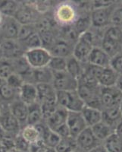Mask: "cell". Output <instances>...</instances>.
I'll return each instance as SVG.
<instances>
[{
    "mask_svg": "<svg viewBox=\"0 0 122 152\" xmlns=\"http://www.w3.org/2000/svg\"><path fill=\"white\" fill-rule=\"evenodd\" d=\"M61 138L57 135L55 132L49 129L42 138V142L49 148H53L56 147L57 145L59 143Z\"/></svg>",
    "mask_w": 122,
    "mask_h": 152,
    "instance_id": "e575fe53",
    "label": "cell"
},
{
    "mask_svg": "<svg viewBox=\"0 0 122 152\" xmlns=\"http://www.w3.org/2000/svg\"><path fill=\"white\" fill-rule=\"evenodd\" d=\"M0 111H1V106H0Z\"/></svg>",
    "mask_w": 122,
    "mask_h": 152,
    "instance_id": "db71d44e",
    "label": "cell"
},
{
    "mask_svg": "<svg viewBox=\"0 0 122 152\" xmlns=\"http://www.w3.org/2000/svg\"><path fill=\"white\" fill-rule=\"evenodd\" d=\"M115 86L122 92V75H119L116 84H115Z\"/></svg>",
    "mask_w": 122,
    "mask_h": 152,
    "instance_id": "7bdbcfd3",
    "label": "cell"
},
{
    "mask_svg": "<svg viewBox=\"0 0 122 152\" xmlns=\"http://www.w3.org/2000/svg\"><path fill=\"white\" fill-rule=\"evenodd\" d=\"M18 99V91L4 83L0 86V106H9Z\"/></svg>",
    "mask_w": 122,
    "mask_h": 152,
    "instance_id": "603a6c76",
    "label": "cell"
},
{
    "mask_svg": "<svg viewBox=\"0 0 122 152\" xmlns=\"http://www.w3.org/2000/svg\"><path fill=\"white\" fill-rule=\"evenodd\" d=\"M84 70V63H81L80 61L70 56L66 59V71L76 79L81 77Z\"/></svg>",
    "mask_w": 122,
    "mask_h": 152,
    "instance_id": "4316f807",
    "label": "cell"
},
{
    "mask_svg": "<svg viewBox=\"0 0 122 152\" xmlns=\"http://www.w3.org/2000/svg\"><path fill=\"white\" fill-rule=\"evenodd\" d=\"M41 15L36 10L34 4L19 3L18 8L13 18L21 25L35 24Z\"/></svg>",
    "mask_w": 122,
    "mask_h": 152,
    "instance_id": "52a82bcc",
    "label": "cell"
},
{
    "mask_svg": "<svg viewBox=\"0 0 122 152\" xmlns=\"http://www.w3.org/2000/svg\"><path fill=\"white\" fill-rule=\"evenodd\" d=\"M3 59V55H2V51L1 49V46H0V59Z\"/></svg>",
    "mask_w": 122,
    "mask_h": 152,
    "instance_id": "c3c4849f",
    "label": "cell"
},
{
    "mask_svg": "<svg viewBox=\"0 0 122 152\" xmlns=\"http://www.w3.org/2000/svg\"><path fill=\"white\" fill-rule=\"evenodd\" d=\"M0 152H7V150L1 145H0Z\"/></svg>",
    "mask_w": 122,
    "mask_h": 152,
    "instance_id": "f6af8a7d",
    "label": "cell"
},
{
    "mask_svg": "<svg viewBox=\"0 0 122 152\" xmlns=\"http://www.w3.org/2000/svg\"><path fill=\"white\" fill-rule=\"evenodd\" d=\"M48 67L52 72L66 71V59L52 56L49 62Z\"/></svg>",
    "mask_w": 122,
    "mask_h": 152,
    "instance_id": "d590c367",
    "label": "cell"
},
{
    "mask_svg": "<svg viewBox=\"0 0 122 152\" xmlns=\"http://www.w3.org/2000/svg\"><path fill=\"white\" fill-rule=\"evenodd\" d=\"M20 44L22 47L24 52L27 51V50H32V49L43 47L41 39H40V36H39V34L37 32L30 35L29 37L27 38L26 40H24L23 42H21Z\"/></svg>",
    "mask_w": 122,
    "mask_h": 152,
    "instance_id": "4dcf8cb0",
    "label": "cell"
},
{
    "mask_svg": "<svg viewBox=\"0 0 122 152\" xmlns=\"http://www.w3.org/2000/svg\"><path fill=\"white\" fill-rule=\"evenodd\" d=\"M116 4V2H115L108 6L92 9L90 12L92 27L102 30L111 25V18Z\"/></svg>",
    "mask_w": 122,
    "mask_h": 152,
    "instance_id": "277c9868",
    "label": "cell"
},
{
    "mask_svg": "<svg viewBox=\"0 0 122 152\" xmlns=\"http://www.w3.org/2000/svg\"><path fill=\"white\" fill-rule=\"evenodd\" d=\"M79 15L74 5L68 2H62L54 9L53 18L59 27L72 25Z\"/></svg>",
    "mask_w": 122,
    "mask_h": 152,
    "instance_id": "7a4b0ae2",
    "label": "cell"
},
{
    "mask_svg": "<svg viewBox=\"0 0 122 152\" xmlns=\"http://www.w3.org/2000/svg\"><path fill=\"white\" fill-rule=\"evenodd\" d=\"M20 134L30 145L36 143V142H39V141H41L40 140L39 132L36 129L35 126L27 125V126H24L21 129Z\"/></svg>",
    "mask_w": 122,
    "mask_h": 152,
    "instance_id": "f1b7e54d",
    "label": "cell"
},
{
    "mask_svg": "<svg viewBox=\"0 0 122 152\" xmlns=\"http://www.w3.org/2000/svg\"><path fill=\"white\" fill-rule=\"evenodd\" d=\"M71 152H85V151H82V150H81V149L78 148H76Z\"/></svg>",
    "mask_w": 122,
    "mask_h": 152,
    "instance_id": "bcb514c9",
    "label": "cell"
},
{
    "mask_svg": "<svg viewBox=\"0 0 122 152\" xmlns=\"http://www.w3.org/2000/svg\"><path fill=\"white\" fill-rule=\"evenodd\" d=\"M3 83H4V81H3V80L1 79V78H0V86H1V85H2Z\"/></svg>",
    "mask_w": 122,
    "mask_h": 152,
    "instance_id": "816d5d0a",
    "label": "cell"
},
{
    "mask_svg": "<svg viewBox=\"0 0 122 152\" xmlns=\"http://www.w3.org/2000/svg\"><path fill=\"white\" fill-rule=\"evenodd\" d=\"M119 75L111 67L104 68L98 78V83L102 88L115 86Z\"/></svg>",
    "mask_w": 122,
    "mask_h": 152,
    "instance_id": "cb8c5ba5",
    "label": "cell"
},
{
    "mask_svg": "<svg viewBox=\"0 0 122 152\" xmlns=\"http://www.w3.org/2000/svg\"><path fill=\"white\" fill-rule=\"evenodd\" d=\"M77 91L84 103L85 106L102 110L101 101H100L101 87L99 85L88 86V85L78 84Z\"/></svg>",
    "mask_w": 122,
    "mask_h": 152,
    "instance_id": "5b68a950",
    "label": "cell"
},
{
    "mask_svg": "<svg viewBox=\"0 0 122 152\" xmlns=\"http://www.w3.org/2000/svg\"><path fill=\"white\" fill-rule=\"evenodd\" d=\"M21 24L13 17L3 16L0 25V41L17 40Z\"/></svg>",
    "mask_w": 122,
    "mask_h": 152,
    "instance_id": "8fae6325",
    "label": "cell"
},
{
    "mask_svg": "<svg viewBox=\"0 0 122 152\" xmlns=\"http://www.w3.org/2000/svg\"><path fill=\"white\" fill-rule=\"evenodd\" d=\"M0 3V13L3 16L13 17L18 8L19 2L14 1H5Z\"/></svg>",
    "mask_w": 122,
    "mask_h": 152,
    "instance_id": "836d02e7",
    "label": "cell"
},
{
    "mask_svg": "<svg viewBox=\"0 0 122 152\" xmlns=\"http://www.w3.org/2000/svg\"><path fill=\"white\" fill-rule=\"evenodd\" d=\"M13 73L15 72L12 61L5 58L0 59V78L5 81Z\"/></svg>",
    "mask_w": 122,
    "mask_h": 152,
    "instance_id": "d6a6232c",
    "label": "cell"
},
{
    "mask_svg": "<svg viewBox=\"0 0 122 152\" xmlns=\"http://www.w3.org/2000/svg\"><path fill=\"white\" fill-rule=\"evenodd\" d=\"M46 152H55V151L53 148H48Z\"/></svg>",
    "mask_w": 122,
    "mask_h": 152,
    "instance_id": "681fc988",
    "label": "cell"
},
{
    "mask_svg": "<svg viewBox=\"0 0 122 152\" xmlns=\"http://www.w3.org/2000/svg\"><path fill=\"white\" fill-rule=\"evenodd\" d=\"M77 148L85 152H89L102 143L99 141L92 132L91 129L87 127L75 138Z\"/></svg>",
    "mask_w": 122,
    "mask_h": 152,
    "instance_id": "4fadbf2b",
    "label": "cell"
},
{
    "mask_svg": "<svg viewBox=\"0 0 122 152\" xmlns=\"http://www.w3.org/2000/svg\"><path fill=\"white\" fill-rule=\"evenodd\" d=\"M70 137L75 139L84 129L87 128L81 112H68L66 119Z\"/></svg>",
    "mask_w": 122,
    "mask_h": 152,
    "instance_id": "7c38bea8",
    "label": "cell"
},
{
    "mask_svg": "<svg viewBox=\"0 0 122 152\" xmlns=\"http://www.w3.org/2000/svg\"><path fill=\"white\" fill-rule=\"evenodd\" d=\"M120 109H121V113H122V102L121 103V105H120Z\"/></svg>",
    "mask_w": 122,
    "mask_h": 152,
    "instance_id": "f5cc1de1",
    "label": "cell"
},
{
    "mask_svg": "<svg viewBox=\"0 0 122 152\" xmlns=\"http://www.w3.org/2000/svg\"><path fill=\"white\" fill-rule=\"evenodd\" d=\"M89 152H108L107 150L105 149V148L104 147V145L102 144L98 145L97 147H96L95 148H93V150H91Z\"/></svg>",
    "mask_w": 122,
    "mask_h": 152,
    "instance_id": "b9f144b4",
    "label": "cell"
},
{
    "mask_svg": "<svg viewBox=\"0 0 122 152\" xmlns=\"http://www.w3.org/2000/svg\"><path fill=\"white\" fill-rule=\"evenodd\" d=\"M109 67L118 75H122V52L111 58Z\"/></svg>",
    "mask_w": 122,
    "mask_h": 152,
    "instance_id": "60d3db41",
    "label": "cell"
},
{
    "mask_svg": "<svg viewBox=\"0 0 122 152\" xmlns=\"http://www.w3.org/2000/svg\"><path fill=\"white\" fill-rule=\"evenodd\" d=\"M14 145L15 148L16 150L19 151L21 152H29L30 150V145L22 136L21 134H18L14 138Z\"/></svg>",
    "mask_w": 122,
    "mask_h": 152,
    "instance_id": "ab89813d",
    "label": "cell"
},
{
    "mask_svg": "<svg viewBox=\"0 0 122 152\" xmlns=\"http://www.w3.org/2000/svg\"><path fill=\"white\" fill-rule=\"evenodd\" d=\"M0 46L5 59L13 60L24 56V50L17 40H2Z\"/></svg>",
    "mask_w": 122,
    "mask_h": 152,
    "instance_id": "9a60e30c",
    "label": "cell"
},
{
    "mask_svg": "<svg viewBox=\"0 0 122 152\" xmlns=\"http://www.w3.org/2000/svg\"><path fill=\"white\" fill-rule=\"evenodd\" d=\"M101 48L112 58L122 52V28L109 25L104 29Z\"/></svg>",
    "mask_w": 122,
    "mask_h": 152,
    "instance_id": "6da1fadb",
    "label": "cell"
},
{
    "mask_svg": "<svg viewBox=\"0 0 122 152\" xmlns=\"http://www.w3.org/2000/svg\"><path fill=\"white\" fill-rule=\"evenodd\" d=\"M0 126L3 129L6 134L14 138L21 132V125L13 116L9 106H1Z\"/></svg>",
    "mask_w": 122,
    "mask_h": 152,
    "instance_id": "ba28073f",
    "label": "cell"
},
{
    "mask_svg": "<svg viewBox=\"0 0 122 152\" xmlns=\"http://www.w3.org/2000/svg\"><path fill=\"white\" fill-rule=\"evenodd\" d=\"M102 110L115 107H120L122 102V92L116 86L102 88L100 91Z\"/></svg>",
    "mask_w": 122,
    "mask_h": 152,
    "instance_id": "30bf717a",
    "label": "cell"
},
{
    "mask_svg": "<svg viewBox=\"0 0 122 152\" xmlns=\"http://www.w3.org/2000/svg\"><path fill=\"white\" fill-rule=\"evenodd\" d=\"M5 82L15 90L19 91V89L24 83V81L23 79L22 76L17 74V73H13L5 80Z\"/></svg>",
    "mask_w": 122,
    "mask_h": 152,
    "instance_id": "74e56055",
    "label": "cell"
},
{
    "mask_svg": "<svg viewBox=\"0 0 122 152\" xmlns=\"http://www.w3.org/2000/svg\"><path fill=\"white\" fill-rule=\"evenodd\" d=\"M38 103L41 106L56 105V90L52 84L36 85Z\"/></svg>",
    "mask_w": 122,
    "mask_h": 152,
    "instance_id": "5bb4252c",
    "label": "cell"
},
{
    "mask_svg": "<svg viewBox=\"0 0 122 152\" xmlns=\"http://www.w3.org/2000/svg\"><path fill=\"white\" fill-rule=\"evenodd\" d=\"M24 57L31 69H40L48 66L52 56L48 50L39 47L25 51Z\"/></svg>",
    "mask_w": 122,
    "mask_h": 152,
    "instance_id": "8992f818",
    "label": "cell"
},
{
    "mask_svg": "<svg viewBox=\"0 0 122 152\" xmlns=\"http://www.w3.org/2000/svg\"><path fill=\"white\" fill-rule=\"evenodd\" d=\"M7 152H21V151H19L16 150V149L14 148H12V149H11V150L8 151Z\"/></svg>",
    "mask_w": 122,
    "mask_h": 152,
    "instance_id": "7dc6e473",
    "label": "cell"
},
{
    "mask_svg": "<svg viewBox=\"0 0 122 152\" xmlns=\"http://www.w3.org/2000/svg\"><path fill=\"white\" fill-rule=\"evenodd\" d=\"M52 85L56 91H72L78 89V81L67 71L53 72Z\"/></svg>",
    "mask_w": 122,
    "mask_h": 152,
    "instance_id": "9c48e42d",
    "label": "cell"
},
{
    "mask_svg": "<svg viewBox=\"0 0 122 152\" xmlns=\"http://www.w3.org/2000/svg\"><path fill=\"white\" fill-rule=\"evenodd\" d=\"M90 129L96 138L102 143H103L104 141L106 140L108 137L115 132V130L112 127L103 121L99 122L95 126H92Z\"/></svg>",
    "mask_w": 122,
    "mask_h": 152,
    "instance_id": "d4e9b609",
    "label": "cell"
},
{
    "mask_svg": "<svg viewBox=\"0 0 122 152\" xmlns=\"http://www.w3.org/2000/svg\"><path fill=\"white\" fill-rule=\"evenodd\" d=\"M6 135H7V134H6V132L4 131L3 129H2V127L0 126V142H1V140H2V138H3Z\"/></svg>",
    "mask_w": 122,
    "mask_h": 152,
    "instance_id": "ee69618b",
    "label": "cell"
},
{
    "mask_svg": "<svg viewBox=\"0 0 122 152\" xmlns=\"http://www.w3.org/2000/svg\"><path fill=\"white\" fill-rule=\"evenodd\" d=\"M37 32L36 27L35 24H26V25H21L20 31H19L18 37H17V41L23 42L27 38L29 37L30 35Z\"/></svg>",
    "mask_w": 122,
    "mask_h": 152,
    "instance_id": "8d00e7d4",
    "label": "cell"
},
{
    "mask_svg": "<svg viewBox=\"0 0 122 152\" xmlns=\"http://www.w3.org/2000/svg\"><path fill=\"white\" fill-rule=\"evenodd\" d=\"M102 120L104 123L112 127L115 130L122 123V113L120 107H115L102 110Z\"/></svg>",
    "mask_w": 122,
    "mask_h": 152,
    "instance_id": "44dd1931",
    "label": "cell"
},
{
    "mask_svg": "<svg viewBox=\"0 0 122 152\" xmlns=\"http://www.w3.org/2000/svg\"><path fill=\"white\" fill-rule=\"evenodd\" d=\"M73 48L74 47L67 42L58 38L52 47L49 49V52L52 57H60L67 59L69 56H72Z\"/></svg>",
    "mask_w": 122,
    "mask_h": 152,
    "instance_id": "ffe728a7",
    "label": "cell"
},
{
    "mask_svg": "<svg viewBox=\"0 0 122 152\" xmlns=\"http://www.w3.org/2000/svg\"><path fill=\"white\" fill-rule=\"evenodd\" d=\"M18 99L28 106L38 102L36 85L24 82L18 91Z\"/></svg>",
    "mask_w": 122,
    "mask_h": 152,
    "instance_id": "2e32d148",
    "label": "cell"
},
{
    "mask_svg": "<svg viewBox=\"0 0 122 152\" xmlns=\"http://www.w3.org/2000/svg\"><path fill=\"white\" fill-rule=\"evenodd\" d=\"M111 57L100 47H93L88 57L87 62L102 68L109 67Z\"/></svg>",
    "mask_w": 122,
    "mask_h": 152,
    "instance_id": "e0dca14e",
    "label": "cell"
},
{
    "mask_svg": "<svg viewBox=\"0 0 122 152\" xmlns=\"http://www.w3.org/2000/svg\"><path fill=\"white\" fill-rule=\"evenodd\" d=\"M56 103L68 112H81L85 106L77 91H57Z\"/></svg>",
    "mask_w": 122,
    "mask_h": 152,
    "instance_id": "3957f363",
    "label": "cell"
},
{
    "mask_svg": "<svg viewBox=\"0 0 122 152\" xmlns=\"http://www.w3.org/2000/svg\"><path fill=\"white\" fill-rule=\"evenodd\" d=\"M11 112L13 114L19 124L21 125V129L27 125L28 119V106L23 103L21 100L17 99L14 102L9 106Z\"/></svg>",
    "mask_w": 122,
    "mask_h": 152,
    "instance_id": "d6986e66",
    "label": "cell"
},
{
    "mask_svg": "<svg viewBox=\"0 0 122 152\" xmlns=\"http://www.w3.org/2000/svg\"><path fill=\"white\" fill-rule=\"evenodd\" d=\"M83 118L84 119L85 123L89 128L95 126L102 120V110L96 108L84 106L81 111Z\"/></svg>",
    "mask_w": 122,
    "mask_h": 152,
    "instance_id": "7402d4cb",
    "label": "cell"
},
{
    "mask_svg": "<svg viewBox=\"0 0 122 152\" xmlns=\"http://www.w3.org/2000/svg\"><path fill=\"white\" fill-rule=\"evenodd\" d=\"M77 148L75 139L70 138H61L59 143L55 148V152H71Z\"/></svg>",
    "mask_w": 122,
    "mask_h": 152,
    "instance_id": "1f68e13d",
    "label": "cell"
},
{
    "mask_svg": "<svg viewBox=\"0 0 122 152\" xmlns=\"http://www.w3.org/2000/svg\"><path fill=\"white\" fill-rule=\"evenodd\" d=\"M68 111L62 107L57 106L55 110L52 113L47 119L44 120L49 128L52 131L60 127L62 125L65 124Z\"/></svg>",
    "mask_w": 122,
    "mask_h": 152,
    "instance_id": "ac0fdd59",
    "label": "cell"
},
{
    "mask_svg": "<svg viewBox=\"0 0 122 152\" xmlns=\"http://www.w3.org/2000/svg\"><path fill=\"white\" fill-rule=\"evenodd\" d=\"M102 145L108 152H122V137L115 132L104 141Z\"/></svg>",
    "mask_w": 122,
    "mask_h": 152,
    "instance_id": "83f0119b",
    "label": "cell"
},
{
    "mask_svg": "<svg viewBox=\"0 0 122 152\" xmlns=\"http://www.w3.org/2000/svg\"><path fill=\"white\" fill-rule=\"evenodd\" d=\"M43 121H44V119H43V110H42L40 104L36 102L35 104L28 106L27 125L36 126Z\"/></svg>",
    "mask_w": 122,
    "mask_h": 152,
    "instance_id": "484cf974",
    "label": "cell"
},
{
    "mask_svg": "<svg viewBox=\"0 0 122 152\" xmlns=\"http://www.w3.org/2000/svg\"><path fill=\"white\" fill-rule=\"evenodd\" d=\"M111 25L122 28V3L115 5L111 18Z\"/></svg>",
    "mask_w": 122,
    "mask_h": 152,
    "instance_id": "f35d334b",
    "label": "cell"
},
{
    "mask_svg": "<svg viewBox=\"0 0 122 152\" xmlns=\"http://www.w3.org/2000/svg\"><path fill=\"white\" fill-rule=\"evenodd\" d=\"M74 28L77 31L78 34L81 35L89 30L92 27L90 13L86 15H81L78 16L75 22L73 24Z\"/></svg>",
    "mask_w": 122,
    "mask_h": 152,
    "instance_id": "f546056e",
    "label": "cell"
},
{
    "mask_svg": "<svg viewBox=\"0 0 122 152\" xmlns=\"http://www.w3.org/2000/svg\"><path fill=\"white\" fill-rule=\"evenodd\" d=\"M2 19H3V15L0 13V25H1V24H2Z\"/></svg>",
    "mask_w": 122,
    "mask_h": 152,
    "instance_id": "f907efd6",
    "label": "cell"
}]
</instances>
